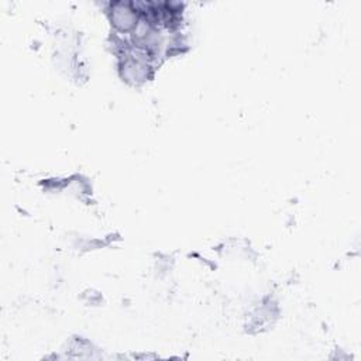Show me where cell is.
<instances>
[{
  "label": "cell",
  "instance_id": "obj_1",
  "mask_svg": "<svg viewBox=\"0 0 361 361\" xmlns=\"http://www.w3.org/2000/svg\"><path fill=\"white\" fill-rule=\"evenodd\" d=\"M107 11H109L111 24L118 34L131 32L140 17L133 3H124V1L110 3Z\"/></svg>",
  "mask_w": 361,
  "mask_h": 361
}]
</instances>
